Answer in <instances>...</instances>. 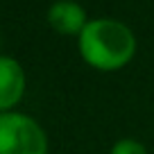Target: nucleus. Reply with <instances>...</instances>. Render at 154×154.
Instances as JSON below:
<instances>
[{
	"mask_svg": "<svg viewBox=\"0 0 154 154\" xmlns=\"http://www.w3.org/2000/svg\"><path fill=\"white\" fill-rule=\"evenodd\" d=\"M0 154H48L45 131L25 113H0Z\"/></svg>",
	"mask_w": 154,
	"mask_h": 154,
	"instance_id": "2",
	"label": "nucleus"
},
{
	"mask_svg": "<svg viewBox=\"0 0 154 154\" xmlns=\"http://www.w3.org/2000/svg\"><path fill=\"white\" fill-rule=\"evenodd\" d=\"M111 154H147V149L134 138H122L111 147Z\"/></svg>",
	"mask_w": 154,
	"mask_h": 154,
	"instance_id": "5",
	"label": "nucleus"
},
{
	"mask_svg": "<svg viewBox=\"0 0 154 154\" xmlns=\"http://www.w3.org/2000/svg\"><path fill=\"white\" fill-rule=\"evenodd\" d=\"M48 23L59 34H77L79 36L88 20H86V11L77 2H72V0H59V2H54L48 9Z\"/></svg>",
	"mask_w": 154,
	"mask_h": 154,
	"instance_id": "4",
	"label": "nucleus"
},
{
	"mask_svg": "<svg viewBox=\"0 0 154 154\" xmlns=\"http://www.w3.org/2000/svg\"><path fill=\"white\" fill-rule=\"evenodd\" d=\"M25 93V72L16 59L0 57V113L11 111Z\"/></svg>",
	"mask_w": 154,
	"mask_h": 154,
	"instance_id": "3",
	"label": "nucleus"
},
{
	"mask_svg": "<svg viewBox=\"0 0 154 154\" xmlns=\"http://www.w3.org/2000/svg\"><path fill=\"white\" fill-rule=\"evenodd\" d=\"M136 52L134 32L113 18L88 20L79 34V54L97 70H118L127 66Z\"/></svg>",
	"mask_w": 154,
	"mask_h": 154,
	"instance_id": "1",
	"label": "nucleus"
}]
</instances>
